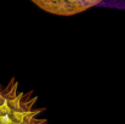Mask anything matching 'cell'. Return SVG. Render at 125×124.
Here are the masks:
<instances>
[{"instance_id":"6da1fadb","label":"cell","mask_w":125,"mask_h":124,"mask_svg":"<svg viewBox=\"0 0 125 124\" xmlns=\"http://www.w3.org/2000/svg\"><path fill=\"white\" fill-rule=\"evenodd\" d=\"M38 100L33 90H21L13 77L7 84L0 83V124H47L42 117L46 107H39Z\"/></svg>"},{"instance_id":"7a4b0ae2","label":"cell","mask_w":125,"mask_h":124,"mask_svg":"<svg viewBox=\"0 0 125 124\" xmlns=\"http://www.w3.org/2000/svg\"><path fill=\"white\" fill-rule=\"evenodd\" d=\"M42 10L57 16H73L101 5L104 0H32Z\"/></svg>"}]
</instances>
